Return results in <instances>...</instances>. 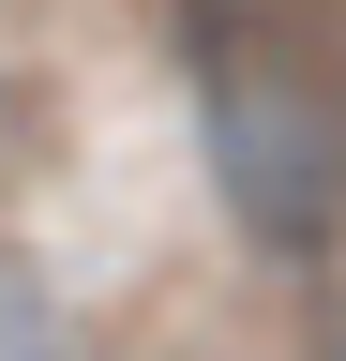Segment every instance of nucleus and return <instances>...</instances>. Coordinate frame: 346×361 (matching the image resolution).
I'll return each instance as SVG.
<instances>
[{"label":"nucleus","mask_w":346,"mask_h":361,"mask_svg":"<svg viewBox=\"0 0 346 361\" xmlns=\"http://www.w3.org/2000/svg\"><path fill=\"white\" fill-rule=\"evenodd\" d=\"M0 361H46V301L30 286H0Z\"/></svg>","instance_id":"1"}]
</instances>
